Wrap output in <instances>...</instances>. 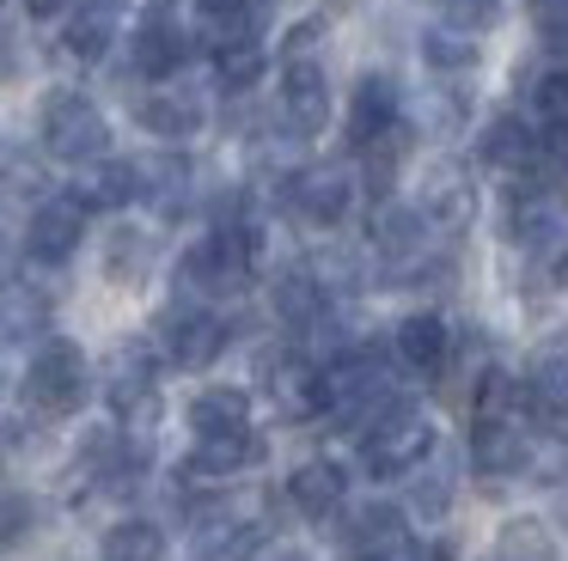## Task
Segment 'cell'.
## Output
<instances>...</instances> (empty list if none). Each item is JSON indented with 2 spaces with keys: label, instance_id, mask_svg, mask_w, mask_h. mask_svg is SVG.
<instances>
[{
  "label": "cell",
  "instance_id": "6da1fadb",
  "mask_svg": "<svg viewBox=\"0 0 568 561\" xmlns=\"http://www.w3.org/2000/svg\"><path fill=\"white\" fill-rule=\"evenodd\" d=\"M392 397V366L379 360L373 348H343L318 366V409H331L336 421H361L373 409H385Z\"/></svg>",
  "mask_w": 568,
  "mask_h": 561
},
{
  "label": "cell",
  "instance_id": "7a4b0ae2",
  "mask_svg": "<svg viewBox=\"0 0 568 561\" xmlns=\"http://www.w3.org/2000/svg\"><path fill=\"white\" fill-rule=\"evenodd\" d=\"M434 458V421L409 402H385L361 434V463L367 476H409L416 463Z\"/></svg>",
  "mask_w": 568,
  "mask_h": 561
},
{
  "label": "cell",
  "instance_id": "3957f363",
  "mask_svg": "<svg viewBox=\"0 0 568 561\" xmlns=\"http://www.w3.org/2000/svg\"><path fill=\"white\" fill-rule=\"evenodd\" d=\"M251 263H257V244H251V232L239 226V220H226V226H214L202 244H190L184 256V280L196 293H209V299H226V293H239L251 280Z\"/></svg>",
  "mask_w": 568,
  "mask_h": 561
},
{
  "label": "cell",
  "instance_id": "277c9868",
  "mask_svg": "<svg viewBox=\"0 0 568 561\" xmlns=\"http://www.w3.org/2000/svg\"><path fill=\"white\" fill-rule=\"evenodd\" d=\"M43 146H50L55 159H68V165H92V159H104V146H111V122L99 116L92 98L50 92L43 98Z\"/></svg>",
  "mask_w": 568,
  "mask_h": 561
},
{
  "label": "cell",
  "instance_id": "5b68a950",
  "mask_svg": "<svg viewBox=\"0 0 568 561\" xmlns=\"http://www.w3.org/2000/svg\"><path fill=\"white\" fill-rule=\"evenodd\" d=\"M87 397V354L80 341H43L26 366V402L38 415H74Z\"/></svg>",
  "mask_w": 568,
  "mask_h": 561
},
{
  "label": "cell",
  "instance_id": "8992f818",
  "mask_svg": "<svg viewBox=\"0 0 568 561\" xmlns=\"http://www.w3.org/2000/svg\"><path fill=\"white\" fill-rule=\"evenodd\" d=\"M562 226H568L562 195H556L550 183H538V177H519L514 195H507V238H514L519 251H538V244L556 238Z\"/></svg>",
  "mask_w": 568,
  "mask_h": 561
},
{
  "label": "cell",
  "instance_id": "52a82bcc",
  "mask_svg": "<svg viewBox=\"0 0 568 561\" xmlns=\"http://www.w3.org/2000/svg\"><path fill=\"white\" fill-rule=\"evenodd\" d=\"M287 202H294V214L312 220V226H336V220L348 214V202H355V177H348L343 165H306L287 183Z\"/></svg>",
  "mask_w": 568,
  "mask_h": 561
},
{
  "label": "cell",
  "instance_id": "ba28073f",
  "mask_svg": "<svg viewBox=\"0 0 568 561\" xmlns=\"http://www.w3.org/2000/svg\"><path fill=\"white\" fill-rule=\"evenodd\" d=\"M282 116L294 134H318L324 116H331V80L312 55H287V73H282Z\"/></svg>",
  "mask_w": 568,
  "mask_h": 561
},
{
  "label": "cell",
  "instance_id": "9c48e42d",
  "mask_svg": "<svg viewBox=\"0 0 568 561\" xmlns=\"http://www.w3.org/2000/svg\"><path fill=\"white\" fill-rule=\"evenodd\" d=\"M226 348V324L209 312V305H172V317H165V354H172L178 366H209L221 360Z\"/></svg>",
  "mask_w": 568,
  "mask_h": 561
},
{
  "label": "cell",
  "instance_id": "30bf717a",
  "mask_svg": "<svg viewBox=\"0 0 568 561\" xmlns=\"http://www.w3.org/2000/svg\"><path fill=\"white\" fill-rule=\"evenodd\" d=\"M80 232H87V207H80L74 195H55V202H43L38 214H31L26 251L38 256V263H68L74 244H80Z\"/></svg>",
  "mask_w": 568,
  "mask_h": 561
},
{
  "label": "cell",
  "instance_id": "8fae6325",
  "mask_svg": "<svg viewBox=\"0 0 568 561\" xmlns=\"http://www.w3.org/2000/svg\"><path fill=\"white\" fill-rule=\"evenodd\" d=\"M416 214L428 220V226H440V232L470 226V214H477V190H470V171H458V165L428 171V177H422V202H416Z\"/></svg>",
  "mask_w": 568,
  "mask_h": 561
},
{
  "label": "cell",
  "instance_id": "7c38bea8",
  "mask_svg": "<svg viewBox=\"0 0 568 561\" xmlns=\"http://www.w3.org/2000/svg\"><path fill=\"white\" fill-rule=\"evenodd\" d=\"M470 470H483V476L526 470V434H519L514 415H477L470 421Z\"/></svg>",
  "mask_w": 568,
  "mask_h": 561
},
{
  "label": "cell",
  "instance_id": "4fadbf2b",
  "mask_svg": "<svg viewBox=\"0 0 568 561\" xmlns=\"http://www.w3.org/2000/svg\"><path fill=\"white\" fill-rule=\"evenodd\" d=\"M129 55H135V68L148 73V80H172V73L184 68V55H190V37L178 31V19L160 7V12H148V19L135 24Z\"/></svg>",
  "mask_w": 568,
  "mask_h": 561
},
{
  "label": "cell",
  "instance_id": "5bb4252c",
  "mask_svg": "<svg viewBox=\"0 0 568 561\" xmlns=\"http://www.w3.org/2000/svg\"><path fill=\"white\" fill-rule=\"evenodd\" d=\"M397 129V85L385 73H367L348 98V141L355 146H385Z\"/></svg>",
  "mask_w": 568,
  "mask_h": 561
},
{
  "label": "cell",
  "instance_id": "9a60e30c",
  "mask_svg": "<svg viewBox=\"0 0 568 561\" xmlns=\"http://www.w3.org/2000/svg\"><path fill=\"white\" fill-rule=\"evenodd\" d=\"M263 385H270L275 409H282L287 421L318 415V366H306L300 354H270V360H263Z\"/></svg>",
  "mask_w": 568,
  "mask_h": 561
},
{
  "label": "cell",
  "instance_id": "2e32d148",
  "mask_svg": "<svg viewBox=\"0 0 568 561\" xmlns=\"http://www.w3.org/2000/svg\"><path fill=\"white\" fill-rule=\"evenodd\" d=\"M392 348L409 373H440V366L453 360V329L440 324V312H409L404 324H397Z\"/></svg>",
  "mask_w": 568,
  "mask_h": 561
},
{
  "label": "cell",
  "instance_id": "e0dca14e",
  "mask_svg": "<svg viewBox=\"0 0 568 561\" xmlns=\"http://www.w3.org/2000/svg\"><path fill=\"white\" fill-rule=\"evenodd\" d=\"M477 153H483V165H495V171H519V177H531L538 159H544V146H538V134H531L519 116H501V122L483 129Z\"/></svg>",
  "mask_w": 568,
  "mask_h": 561
},
{
  "label": "cell",
  "instance_id": "ac0fdd59",
  "mask_svg": "<svg viewBox=\"0 0 568 561\" xmlns=\"http://www.w3.org/2000/svg\"><path fill=\"white\" fill-rule=\"evenodd\" d=\"M343 543H348L355 561H379V555H392L397 543H409V524H404L397 507H379V500H373V507H361L355 519H348Z\"/></svg>",
  "mask_w": 568,
  "mask_h": 561
},
{
  "label": "cell",
  "instance_id": "d6986e66",
  "mask_svg": "<svg viewBox=\"0 0 568 561\" xmlns=\"http://www.w3.org/2000/svg\"><path fill=\"white\" fill-rule=\"evenodd\" d=\"M348 494V470L336 458H312L294 470V482H287V500H294L306 519H324V512H336Z\"/></svg>",
  "mask_w": 568,
  "mask_h": 561
},
{
  "label": "cell",
  "instance_id": "ffe728a7",
  "mask_svg": "<svg viewBox=\"0 0 568 561\" xmlns=\"http://www.w3.org/2000/svg\"><path fill=\"white\" fill-rule=\"evenodd\" d=\"M257 458H263V439L251 427H239V434H202L196 451H190V476H239Z\"/></svg>",
  "mask_w": 568,
  "mask_h": 561
},
{
  "label": "cell",
  "instance_id": "44dd1931",
  "mask_svg": "<svg viewBox=\"0 0 568 561\" xmlns=\"http://www.w3.org/2000/svg\"><path fill=\"white\" fill-rule=\"evenodd\" d=\"M141 195V177H135V159H92L87 177L74 183V202L80 207H123Z\"/></svg>",
  "mask_w": 568,
  "mask_h": 561
},
{
  "label": "cell",
  "instance_id": "7402d4cb",
  "mask_svg": "<svg viewBox=\"0 0 568 561\" xmlns=\"http://www.w3.org/2000/svg\"><path fill=\"white\" fill-rule=\"evenodd\" d=\"M422 238H428V220H422L416 207L385 202L379 214H373V251L392 256V263H409V256H422Z\"/></svg>",
  "mask_w": 568,
  "mask_h": 561
},
{
  "label": "cell",
  "instance_id": "603a6c76",
  "mask_svg": "<svg viewBox=\"0 0 568 561\" xmlns=\"http://www.w3.org/2000/svg\"><path fill=\"white\" fill-rule=\"evenodd\" d=\"M141 129H153L160 141H184L202 129V98L196 92H148L141 98Z\"/></svg>",
  "mask_w": 568,
  "mask_h": 561
},
{
  "label": "cell",
  "instance_id": "cb8c5ba5",
  "mask_svg": "<svg viewBox=\"0 0 568 561\" xmlns=\"http://www.w3.org/2000/svg\"><path fill=\"white\" fill-rule=\"evenodd\" d=\"M275 317L282 324H294V329H312L324 317V280L312 275V268H287L282 280H275Z\"/></svg>",
  "mask_w": 568,
  "mask_h": 561
},
{
  "label": "cell",
  "instance_id": "d4e9b609",
  "mask_svg": "<svg viewBox=\"0 0 568 561\" xmlns=\"http://www.w3.org/2000/svg\"><path fill=\"white\" fill-rule=\"evenodd\" d=\"M196 19L214 49H233L257 37V0H196Z\"/></svg>",
  "mask_w": 568,
  "mask_h": 561
},
{
  "label": "cell",
  "instance_id": "484cf974",
  "mask_svg": "<svg viewBox=\"0 0 568 561\" xmlns=\"http://www.w3.org/2000/svg\"><path fill=\"white\" fill-rule=\"evenodd\" d=\"M116 37V7L111 0H80L74 19H68V55L74 61H99Z\"/></svg>",
  "mask_w": 568,
  "mask_h": 561
},
{
  "label": "cell",
  "instance_id": "4316f807",
  "mask_svg": "<svg viewBox=\"0 0 568 561\" xmlns=\"http://www.w3.org/2000/svg\"><path fill=\"white\" fill-rule=\"evenodd\" d=\"M190 427H196V439L202 434H239V427H251V397L233 385L202 390V397L190 402Z\"/></svg>",
  "mask_w": 568,
  "mask_h": 561
},
{
  "label": "cell",
  "instance_id": "83f0119b",
  "mask_svg": "<svg viewBox=\"0 0 568 561\" xmlns=\"http://www.w3.org/2000/svg\"><path fill=\"white\" fill-rule=\"evenodd\" d=\"M148 402H153V360H148V348H123L111 360V409L135 415Z\"/></svg>",
  "mask_w": 568,
  "mask_h": 561
},
{
  "label": "cell",
  "instance_id": "f1b7e54d",
  "mask_svg": "<svg viewBox=\"0 0 568 561\" xmlns=\"http://www.w3.org/2000/svg\"><path fill=\"white\" fill-rule=\"evenodd\" d=\"M489 561H556V537L544 519H507L495 531V555Z\"/></svg>",
  "mask_w": 568,
  "mask_h": 561
},
{
  "label": "cell",
  "instance_id": "f546056e",
  "mask_svg": "<svg viewBox=\"0 0 568 561\" xmlns=\"http://www.w3.org/2000/svg\"><path fill=\"white\" fill-rule=\"evenodd\" d=\"M104 561H165V537L148 519H123L104 531Z\"/></svg>",
  "mask_w": 568,
  "mask_h": 561
},
{
  "label": "cell",
  "instance_id": "4dcf8cb0",
  "mask_svg": "<svg viewBox=\"0 0 568 561\" xmlns=\"http://www.w3.org/2000/svg\"><path fill=\"white\" fill-rule=\"evenodd\" d=\"M422 55H428L440 73L477 68V43H470L465 31H453V24H440V31H428V37H422Z\"/></svg>",
  "mask_w": 568,
  "mask_h": 561
},
{
  "label": "cell",
  "instance_id": "1f68e13d",
  "mask_svg": "<svg viewBox=\"0 0 568 561\" xmlns=\"http://www.w3.org/2000/svg\"><path fill=\"white\" fill-rule=\"evenodd\" d=\"M434 7L446 12V24H453V31L477 37V31H489V24H501L507 0H434Z\"/></svg>",
  "mask_w": 568,
  "mask_h": 561
},
{
  "label": "cell",
  "instance_id": "d6a6232c",
  "mask_svg": "<svg viewBox=\"0 0 568 561\" xmlns=\"http://www.w3.org/2000/svg\"><path fill=\"white\" fill-rule=\"evenodd\" d=\"M214 68H221V85H251L263 73V43L251 37V43H233V49H214Z\"/></svg>",
  "mask_w": 568,
  "mask_h": 561
},
{
  "label": "cell",
  "instance_id": "836d02e7",
  "mask_svg": "<svg viewBox=\"0 0 568 561\" xmlns=\"http://www.w3.org/2000/svg\"><path fill=\"white\" fill-rule=\"evenodd\" d=\"M104 268H111V280H141V268H148V238H141V232H116L111 251H104Z\"/></svg>",
  "mask_w": 568,
  "mask_h": 561
},
{
  "label": "cell",
  "instance_id": "e575fe53",
  "mask_svg": "<svg viewBox=\"0 0 568 561\" xmlns=\"http://www.w3.org/2000/svg\"><path fill=\"white\" fill-rule=\"evenodd\" d=\"M0 305H7V329H38L43 317H50V299H43V293H31V287H13Z\"/></svg>",
  "mask_w": 568,
  "mask_h": 561
},
{
  "label": "cell",
  "instance_id": "d590c367",
  "mask_svg": "<svg viewBox=\"0 0 568 561\" xmlns=\"http://www.w3.org/2000/svg\"><path fill=\"white\" fill-rule=\"evenodd\" d=\"M446 500H453V476H446V470H434L428 482L416 476V494H409V507H416V512H428V519H434V512H446Z\"/></svg>",
  "mask_w": 568,
  "mask_h": 561
},
{
  "label": "cell",
  "instance_id": "8d00e7d4",
  "mask_svg": "<svg viewBox=\"0 0 568 561\" xmlns=\"http://www.w3.org/2000/svg\"><path fill=\"white\" fill-rule=\"evenodd\" d=\"M31 524V500H19V494H0V543H13L19 531Z\"/></svg>",
  "mask_w": 568,
  "mask_h": 561
},
{
  "label": "cell",
  "instance_id": "74e56055",
  "mask_svg": "<svg viewBox=\"0 0 568 561\" xmlns=\"http://www.w3.org/2000/svg\"><path fill=\"white\" fill-rule=\"evenodd\" d=\"M26 7H31V19H55V12H68L74 0H26Z\"/></svg>",
  "mask_w": 568,
  "mask_h": 561
},
{
  "label": "cell",
  "instance_id": "f35d334b",
  "mask_svg": "<svg viewBox=\"0 0 568 561\" xmlns=\"http://www.w3.org/2000/svg\"><path fill=\"white\" fill-rule=\"evenodd\" d=\"M7 73H13V37L0 31V80H7Z\"/></svg>",
  "mask_w": 568,
  "mask_h": 561
}]
</instances>
